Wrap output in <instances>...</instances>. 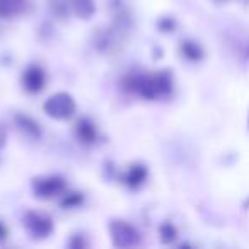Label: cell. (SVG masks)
<instances>
[{
    "label": "cell",
    "mask_w": 249,
    "mask_h": 249,
    "mask_svg": "<svg viewBox=\"0 0 249 249\" xmlns=\"http://www.w3.org/2000/svg\"><path fill=\"white\" fill-rule=\"evenodd\" d=\"M124 87L140 94L145 99H157L171 92L173 82L167 72L154 73V75H133L124 80Z\"/></svg>",
    "instance_id": "6da1fadb"
},
{
    "label": "cell",
    "mask_w": 249,
    "mask_h": 249,
    "mask_svg": "<svg viewBox=\"0 0 249 249\" xmlns=\"http://www.w3.org/2000/svg\"><path fill=\"white\" fill-rule=\"evenodd\" d=\"M43 109L50 118L58 121H65L75 114L77 103L69 92H56L50 96L43 104Z\"/></svg>",
    "instance_id": "7a4b0ae2"
},
{
    "label": "cell",
    "mask_w": 249,
    "mask_h": 249,
    "mask_svg": "<svg viewBox=\"0 0 249 249\" xmlns=\"http://www.w3.org/2000/svg\"><path fill=\"white\" fill-rule=\"evenodd\" d=\"M109 234L116 248H135L140 244V232L124 220H113L109 224Z\"/></svg>",
    "instance_id": "3957f363"
},
{
    "label": "cell",
    "mask_w": 249,
    "mask_h": 249,
    "mask_svg": "<svg viewBox=\"0 0 249 249\" xmlns=\"http://www.w3.org/2000/svg\"><path fill=\"white\" fill-rule=\"evenodd\" d=\"M33 191L41 200H50L65 191V179L60 176H41L33 179Z\"/></svg>",
    "instance_id": "277c9868"
},
{
    "label": "cell",
    "mask_w": 249,
    "mask_h": 249,
    "mask_svg": "<svg viewBox=\"0 0 249 249\" xmlns=\"http://www.w3.org/2000/svg\"><path fill=\"white\" fill-rule=\"evenodd\" d=\"M24 227L33 239H46L53 232V222L39 212H28L24 215Z\"/></svg>",
    "instance_id": "5b68a950"
},
{
    "label": "cell",
    "mask_w": 249,
    "mask_h": 249,
    "mask_svg": "<svg viewBox=\"0 0 249 249\" xmlns=\"http://www.w3.org/2000/svg\"><path fill=\"white\" fill-rule=\"evenodd\" d=\"M22 87L28 90L29 94H38L43 90L46 84V73L39 65H29L22 73Z\"/></svg>",
    "instance_id": "8992f818"
},
{
    "label": "cell",
    "mask_w": 249,
    "mask_h": 249,
    "mask_svg": "<svg viewBox=\"0 0 249 249\" xmlns=\"http://www.w3.org/2000/svg\"><path fill=\"white\" fill-rule=\"evenodd\" d=\"M14 123H16V128L22 133L24 137L31 140H38L41 137V128H39V124L33 120L31 116L28 114H16L14 116Z\"/></svg>",
    "instance_id": "52a82bcc"
},
{
    "label": "cell",
    "mask_w": 249,
    "mask_h": 249,
    "mask_svg": "<svg viewBox=\"0 0 249 249\" xmlns=\"http://www.w3.org/2000/svg\"><path fill=\"white\" fill-rule=\"evenodd\" d=\"M28 0H0V18L12 19L26 11Z\"/></svg>",
    "instance_id": "ba28073f"
},
{
    "label": "cell",
    "mask_w": 249,
    "mask_h": 249,
    "mask_svg": "<svg viewBox=\"0 0 249 249\" xmlns=\"http://www.w3.org/2000/svg\"><path fill=\"white\" fill-rule=\"evenodd\" d=\"M75 133H77V139L84 143H92V142H96V139H97L96 124H94L89 118H82V120L77 123Z\"/></svg>",
    "instance_id": "9c48e42d"
},
{
    "label": "cell",
    "mask_w": 249,
    "mask_h": 249,
    "mask_svg": "<svg viewBox=\"0 0 249 249\" xmlns=\"http://www.w3.org/2000/svg\"><path fill=\"white\" fill-rule=\"evenodd\" d=\"M69 7L72 9L77 18L84 19V21L90 19L96 12V5L92 0H69Z\"/></svg>",
    "instance_id": "30bf717a"
},
{
    "label": "cell",
    "mask_w": 249,
    "mask_h": 249,
    "mask_svg": "<svg viewBox=\"0 0 249 249\" xmlns=\"http://www.w3.org/2000/svg\"><path fill=\"white\" fill-rule=\"evenodd\" d=\"M147 176H149V171H147L145 166H142V164H133L132 167L128 169V173H126V184H128L130 188H140L143 183H145Z\"/></svg>",
    "instance_id": "8fae6325"
},
{
    "label": "cell",
    "mask_w": 249,
    "mask_h": 249,
    "mask_svg": "<svg viewBox=\"0 0 249 249\" xmlns=\"http://www.w3.org/2000/svg\"><path fill=\"white\" fill-rule=\"evenodd\" d=\"M82 195L80 193H70L65 196V200L62 201V207L65 208H73V207H79L80 203H82Z\"/></svg>",
    "instance_id": "7c38bea8"
},
{
    "label": "cell",
    "mask_w": 249,
    "mask_h": 249,
    "mask_svg": "<svg viewBox=\"0 0 249 249\" xmlns=\"http://www.w3.org/2000/svg\"><path fill=\"white\" fill-rule=\"evenodd\" d=\"M174 235H176V231H174L171 224H164L162 227H160V239H162L164 242H171L174 239Z\"/></svg>",
    "instance_id": "4fadbf2b"
},
{
    "label": "cell",
    "mask_w": 249,
    "mask_h": 249,
    "mask_svg": "<svg viewBox=\"0 0 249 249\" xmlns=\"http://www.w3.org/2000/svg\"><path fill=\"white\" fill-rule=\"evenodd\" d=\"M80 246H86V242H84L82 241V239H79V237H77V241L75 242H70V248H80Z\"/></svg>",
    "instance_id": "5bb4252c"
},
{
    "label": "cell",
    "mask_w": 249,
    "mask_h": 249,
    "mask_svg": "<svg viewBox=\"0 0 249 249\" xmlns=\"http://www.w3.org/2000/svg\"><path fill=\"white\" fill-rule=\"evenodd\" d=\"M5 234H7V232H5V229H4V225L0 224V239H4L5 237Z\"/></svg>",
    "instance_id": "9a60e30c"
}]
</instances>
